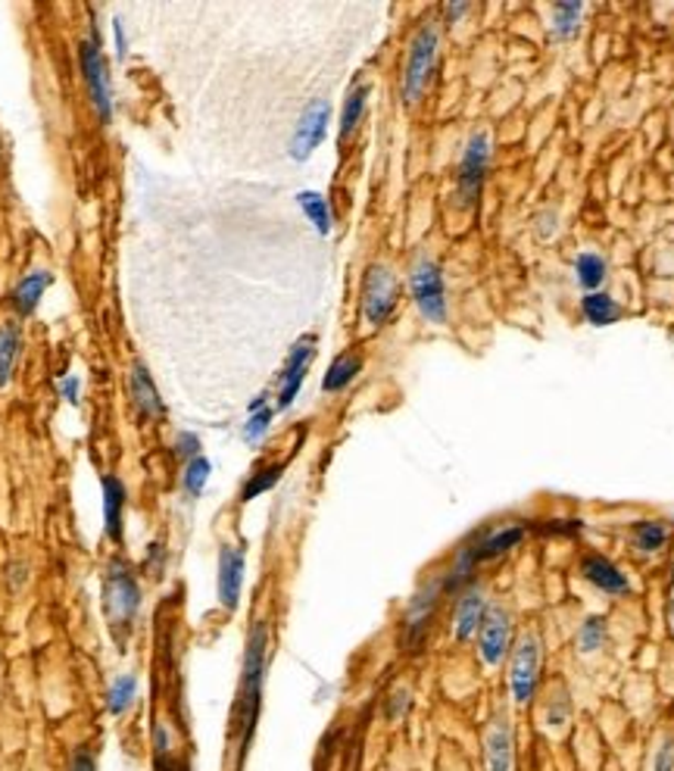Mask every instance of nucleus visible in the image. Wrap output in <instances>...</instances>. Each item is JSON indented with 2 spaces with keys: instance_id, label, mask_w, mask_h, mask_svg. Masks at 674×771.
<instances>
[{
  "instance_id": "obj_1",
  "label": "nucleus",
  "mask_w": 674,
  "mask_h": 771,
  "mask_svg": "<svg viewBox=\"0 0 674 771\" xmlns=\"http://www.w3.org/2000/svg\"><path fill=\"white\" fill-rule=\"evenodd\" d=\"M266 656H269V625L256 621L247 637L244 650V665H241V684H237V700H234V737H237V759L251 750L256 718L263 706V681H266Z\"/></svg>"
},
{
  "instance_id": "obj_2",
  "label": "nucleus",
  "mask_w": 674,
  "mask_h": 771,
  "mask_svg": "<svg viewBox=\"0 0 674 771\" xmlns=\"http://www.w3.org/2000/svg\"><path fill=\"white\" fill-rule=\"evenodd\" d=\"M137 613H141V584L132 565L122 557H113L103 572V616L119 643H125Z\"/></svg>"
},
{
  "instance_id": "obj_3",
  "label": "nucleus",
  "mask_w": 674,
  "mask_h": 771,
  "mask_svg": "<svg viewBox=\"0 0 674 771\" xmlns=\"http://www.w3.org/2000/svg\"><path fill=\"white\" fill-rule=\"evenodd\" d=\"M438 47H441V32L434 22H424L422 29L409 41L404 63V100L406 103H419L428 88V81L434 76L438 66Z\"/></svg>"
},
{
  "instance_id": "obj_4",
  "label": "nucleus",
  "mask_w": 674,
  "mask_h": 771,
  "mask_svg": "<svg viewBox=\"0 0 674 771\" xmlns=\"http://www.w3.org/2000/svg\"><path fill=\"white\" fill-rule=\"evenodd\" d=\"M78 69H81L85 88H88V100L95 107L97 119L103 125H110L113 122V85H110V69H107V59H103V47H100L97 32H91V38L78 44Z\"/></svg>"
},
{
  "instance_id": "obj_5",
  "label": "nucleus",
  "mask_w": 674,
  "mask_h": 771,
  "mask_svg": "<svg viewBox=\"0 0 674 771\" xmlns=\"http://www.w3.org/2000/svg\"><path fill=\"white\" fill-rule=\"evenodd\" d=\"M409 290L412 300L428 322L443 326L446 322V288H443V272L431 260H419L409 272Z\"/></svg>"
},
{
  "instance_id": "obj_6",
  "label": "nucleus",
  "mask_w": 674,
  "mask_h": 771,
  "mask_svg": "<svg viewBox=\"0 0 674 771\" xmlns=\"http://www.w3.org/2000/svg\"><path fill=\"white\" fill-rule=\"evenodd\" d=\"M400 300V282L387 266H368L363 278V319L368 326H385Z\"/></svg>"
},
{
  "instance_id": "obj_7",
  "label": "nucleus",
  "mask_w": 674,
  "mask_h": 771,
  "mask_svg": "<svg viewBox=\"0 0 674 771\" xmlns=\"http://www.w3.org/2000/svg\"><path fill=\"white\" fill-rule=\"evenodd\" d=\"M540 684V637L534 631L519 637L516 650H512V672H509V687L512 700L519 706H528L538 696Z\"/></svg>"
},
{
  "instance_id": "obj_8",
  "label": "nucleus",
  "mask_w": 674,
  "mask_h": 771,
  "mask_svg": "<svg viewBox=\"0 0 674 771\" xmlns=\"http://www.w3.org/2000/svg\"><path fill=\"white\" fill-rule=\"evenodd\" d=\"M487 166H490V141L484 132L468 137V147H465L463 163H460V175H456V197H460V207H472L475 197L482 191L484 175H487Z\"/></svg>"
},
{
  "instance_id": "obj_9",
  "label": "nucleus",
  "mask_w": 674,
  "mask_h": 771,
  "mask_svg": "<svg viewBox=\"0 0 674 771\" xmlns=\"http://www.w3.org/2000/svg\"><path fill=\"white\" fill-rule=\"evenodd\" d=\"M443 597V579H434L424 584L422 591L416 597L409 599L404 616V647L406 650H419L428 637V628H431V618H434V609Z\"/></svg>"
},
{
  "instance_id": "obj_10",
  "label": "nucleus",
  "mask_w": 674,
  "mask_h": 771,
  "mask_svg": "<svg viewBox=\"0 0 674 771\" xmlns=\"http://www.w3.org/2000/svg\"><path fill=\"white\" fill-rule=\"evenodd\" d=\"M512 650V613L502 606H490L478 628V653L484 665H500Z\"/></svg>"
},
{
  "instance_id": "obj_11",
  "label": "nucleus",
  "mask_w": 674,
  "mask_h": 771,
  "mask_svg": "<svg viewBox=\"0 0 674 771\" xmlns=\"http://www.w3.org/2000/svg\"><path fill=\"white\" fill-rule=\"evenodd\" d=\"M244 572H247V553L244 547L225 543L219 550V575H216V594H219V606L234 613L241 603V591H244Z\"/></svg>"
},
{
  "instance_id": "obj_12",
  "label": "nucleus",
  "mask_w": 674,
  "mask_h": 771,
  "mask_svg": "<svg viewBox=\"0 0 674 771\" xmlns=\"http://www.w3.org/2000/svg\"><path fill=\"white\" fill-rule=\"evenodd\" d=\"M328 119H331V103L328 100H312L307 110H303V117L297 122V132L290 137V156L297 163L309 159L312 151L325 141Z\"/></svg>"
},
{
  "instance_id": "obj_13",
  "label": "nucleus",
  "mask_w": 674,
  "mask_h": 771,
  "mask_svg": "<svg viewBox=\"0 0 674 771\" xmlns=\"http://www.w3.org/2000/svg\"><path fill=\"white\" fill-rule=\"evenodd\" d=\"M312 356H316V334H307V338H300V341L294 344V350H290V356H288V366H285V372H281L278 409H288V406L297 400V394H300V387H303V378H307V368L309 363H312Z\"/></svg>"
},
{
  "instance_id": "obj_14",
  "label": "nucleus",
  "mask_w": 674,
  "mask_h": 771,
  "mask_svg": "<svg viewBox=\"0 0 674 771\" xmlns=\"http://www.w3.org/2000/svg\"><path fill=\"white\" fill-rule=\"evenodd\" d=\"M484 766L487 771H512L516 766V737L506 715L494 718L484 731Z\"/></svg>"
},
{
  "instance_id": "obj_15",
  "label": "nucleus",
  "mask_w": 674,
  "mask_h": 771,
  "mask_svg": "<svg viewBox=\"0 0 674 771\" xmlns=\"http://www.w3.org/2000/svg\"><path fill=\"white\" fill-rule=\"evenodd\" d=\"M100 491H103V531H107V540L122 543L125 540V503H129L125 482L119 475H103Z\"/></svg>"
},
{
  "instance_id": "obj_16",
  "label": "nucleus",
  "mask_w": 674,
  "mask_h": 771,
  "mask_svg": "<svg viewBox=\"0 0 674 771\" xmlns=\"http://www.w3.org/2000/svg\"><path fill=\"white\" fill-rule=\"evenodd\" d=\"M129 397H132V406H135V412L144 422H154V419L166 416V404H163V397L156 390L151 368L144 363H135L132 372H129Z\"/></svg>"
},
{
  "instance_id": "obj_17",
  "label": "nucleus",
  "mask_w": 674,
  "mask_h": 771,
  "mask_svg": "<svg viewBox=\"0 0 674 771\" xmlns=\"http://www.w3.org/2000/svg\"><path fill=\"white\" fill-rule=\"evenodd\" d=\"M487 609H490V606H487V597H484L482 587L468 584L463 594H460V599H456V609H453V637H456L460 643L472 640V637L478 635Z\"/></svg>"
},
{
  "instance_id": "obj_18",
  "label": "nucleus",
  "mask_w": 674,
  "mask_h": 771,
  "mask_svg": "<svg viewBox=\"0 0 674 771\" xmlns=\"http://www.w3.org/2000/svg\"><path fill=\"white\" fill-rule=\"evenodd\" d=\"M581 575L609 597H628L631 594V581L625 579V572L618 569L616 562L599 557V553H587L581 560Z\"/></svg>"
},
{
  "instance_id": "obj_19",
  "label": "nucleus",
  "mask_w": 674,
  "mask_h": 771,
  "mask_svg": "<svg viewBox=\"0 0 674 771\" xmlns=\"http://www.w3.org/2000/svg\"><path fill=\"white\" fill-rule=\"evenodd\" d=\"M51 285H54V272L51 269H29L25 275H22L20 282L13 285V290H10V309H13L20 319L35 316L41 297L47 294V288H51Z\"/></svg>"
},
{
  "instance_id": "obj_20",
  "label": "nucleus",
  "mask_w": 674,
  "mask_h": 771,
  "mask_svg": "<svg viewBox=\"0 0 674 771\" xmlns=\"http://www.w3.org/2000/svg\"><path fill=\"white\" fill-rule=\"evenodd\" d=\"M521 540H524V528L521 525H506V528H497L490 535H482L475 543H468V553H472L475 562L500 560L502 553L516 550Z\"/></svg>"
},
{
  "instance_id": "obj_21",
  "label": "nucleus",
  "mask_w": 674,
  "mask_h": 771,
  "mask_svg": "<svg viewBox=\"0 0 674 771\" xmlns=\"http://www.w3.org/2000/svg\"><path fill=\"white\" fill-rule=\"evenodd\" d=\"M22 348H25V334H22L20 322H13V319L0 322V390L13 382Z\"/></svg>"
},
{
  "instance_id": "obj_22",
  "label": "nucleus",
  "mask_w": 674,
  "mask_h": 771,
  "mask_svg": "<svg viewBox=\"0 0 674 771\" xmlns=\"http://www.w3.org/2000/svg\"><path fill=\"white\" fill-rule=\"evenodd\" d=\"M137 700V675L135 672H125V675L113 678L110 691H107V713L113 718H122L129 715V709L135 706Z\"/></svg>"
},
{
  "instance_id": "obj_23",
  "label": "nucleus",
  "mask_w": 674,
  "mask_h": 771,
  "mask_svg": "<svg viewBox=\"0 0 674 771\" xmlns=\"http://www.w3.org/2000/svg\"><path fill=\"white\" fill-rule=\"evenodd\" d=\"M360 368H363V360H360L356 353H341V356L328 366L325 378H322V390H325V394L344 390V387L360 375Z\"/></svg>"
},
{
  "instance_id": "obj_24",
  "label": "nucleus",
  "mask_w": 674,
  "mask_h": 771,
  "mask_svg": "<svg viewBox=\"0 0 674 771\" xmlns=\"http://www.w3.org/2000/svg\"><path fill=\"white\" fill-rule=\"evenodd\" d=\"M368 95H372V88H368L366 81H360V85H356V88L347 95V100H344V113H341V141H347V137L356 132V125L363 122Z\"/></svg>"
},
{
  "instance_id": "obj_25",
  "label": "nucleus",
  "mask_w": 674,
  "mask_h": 771,
  "mask_svg": "<svg viewBox=\"0 0 674 771\" xmlns=\"http://www.w3.org/2000/svg\"><path fill=\"white\" fill-rule=\"evenodd\" d=\"M631 535H634V547L640 553H655L669 543V525L655 519H640Z\"/></svg>"
},
{
  "instance_id": "obj_26",
  "label": "nucleus",
  "mask_w": 674,
  "mask_h": 771,
  "mask_svg": "<svg viewBox=\"0 0 674 771\" xmlns=\"http://www.w3.org/2000/svg\"><path fill=\"white\" fill-rule=\"evenodd\" d=\"M581 309H584L587 322H594V326H612V322H618V316H621V307L609 294H587Z\"/></svg>"
},
{
  "instance_id": "obj_27",
  "label": "nucleus",
  "mask_w": 674,
  "mask_h": 771,
  "mask_svg": "<svg viewBox=\"0 0 674 771\" xmlns=\"http://www.w3.org/2000/svg\"><path fill=\"white\" fill-rule=\"evenodd\" d=\"M297 203H300V210L307 212L309 222L316 225V232L319 234L331 232V225H334V216H331V207H328V200L322 197V194L303 191L300 197H297Z\"/></svg>"
},
{
  "instance_id": "obj_28",
  "label": "nucleus",
  "mask_w": 674,
  "mask_h": 771,
  "mask_svg": "<svg viewBox=\"0 0 674 771\" xmlns=\"http://www.w3.org/2000/svg\"><path fill=\"white\" fill-rule=\"evenodd\" d=\"M281 472H285V463H272V465H263V469H256L251 482L241 487V503H251L256 500V497H263L266 491H272L275 484L281 482Z\"/></svg>"
},
{
  "instance_id": "obj_29",
  "label": "nucleus",
  "mask_w": 674,
  "mask_h": 771,
  "mask_svg": "<svg viewBox=\"0 0 674 771\" xmlns=\"http://www.w3.org/2000/svg\"><path fill=\"white\" fill-rule=\"evenodd\" d=\"M210 472H212V463L200 453V456H194V460H188L185 463V472H181V491L191 497V500H197L200 494H203V487H207V482H210Z\"/></svg>"
},
{
  "instance_id": "obj_30",
  "label": "nucleus",
  "mask_w": 674,
  "mask_h": 771,
  "mask_svg": "<svg viewBox=\"0 0 674 771\" xmlns=\"http://www.w3.org/2000/svg\"><path fill=\"white\" fill-rule=\"evenodd\" d=\"M575 269H578V282L587 290L603 285V278H606V263H603V256H597V253H581Z\"/></svg>"
},
{
  "instance_id": "obj_31",
  "label": "nucleus",
  "mask_w": 674,
  "mask_h": 771,
  "mask_svg": "<svg viewBox=\"0 0 674 771\" xmlns=\"http://www.w3.org/2000/svg\"><path fill=\"white\" fill-rule=\"evenodd\" d=\"M603 643H606V618H587L578 628V650L581 653H597Z\"/></svg>"
},
{
  "instance_id": "obj_32",
  "label": "nucleus",
  "mask_w": 674,
  "mask_h": 771,
  "mask_svg": "<svg viewBox=\"0 0 674 771\" xmlns=\"http://www.w3.org/2000/svg\"><path fill=\"white\" fill-rule=\"evenodd\" d=\"M272 419H275V409H272V406H263V409L251 412V419L244 422V441H247V444H259V441L269 434Z\"/></svg>"
},
{
  "instance_id": "obj_33",
  "label": "nucleus",
  "mask_w": 674,
  "mask_h": 771,
  "mask_svg": "<svg viewBox=\"0 0 674 771\" xmlns=\"http://www.w3.org/2000/svg\"><path fill=\"white\" fill-rule=\"evenodd\" d=\"M568 713H572V700H568V694L562 691V687H556V691H550V700H546V725L553 728V725H565L568 722Z\"/></svg>"
},
{
  "instance_id": "obj_34",
  "label": "nucleus",
  "mask_w": 674,
  "mask_h": 771,
  "mask_svg": "<svg viewBox=\"0 0 674 771\" xmlns=\"http://www.w3.org/2000/svg\"><path fill=\"white\" fill-rule=\"evenodd\" d=\"M581 10H584L581 3H556V7H553V13H556V32L562 38H568V35L578 32Z\"/></svg>"
},
{
  "instance_id": "obj_35",
  "label": "nucleus",
  "mask_w": 674,
  "mask_h": 771,
  "mask_svg": "<svg viewBox=\"0 0 674 771\" xmlns=\"http://www.w3.org/2000/svg\"><path fill=\"white\" fill-rule=\"evenodd\" d=\"M409 706H412V696H409V691H406V687L394 691L390 700H387V718H390V722H400V718L409 713Z\"/></svg>"
},
{
  "instance_id": "obj_36",
  "label": "nucleus",
  "mask_w": 674,
  "mask_h": 771,
  "mask_svg": "<svg viewBox=\"0 0 674 771\" xmlns=\"http://www.w3.org/2000/svg\"><path fill=\"white\" fill-rule=\"evenodd\" d=\"M66 771H97L95 750H88V747H76V750L69 752V766H66Z\"/></svg>"
},
{
  "instance_id": "obj_37",
  "label": "nucleus",
  "mask_w": 674,
  "mask_h": 771,
  "mask_svg": "<svg viewBox=\"0 0 674 771\" xmlns=\"http://www.w3.org/2000/svg\"><path fill=\"white\" fill-rule=\"evenodd\" d=\"M163 565H166V547H163V543H151V547H147V557L141 562V569L151 572L154 579H159Z\"/></svg>"
},
{
  "instance_id": "obj_38",
  "label": "nucleus",
  "mask_w": 674,
  "mask_h": 771,
  "mask_svg": "<svg viewBox=\"0 0 674 771\" xmlns=\"http://www.w3.org/2000/svg\"><path fill=\"white\" fill-rule=\"evenodd\" d=\"M175 453L188 463V460H194V456H200V438L197 434H191V431H181L178 438H175Z\"/></svg>"
},
{
  "instance_id": "obj_39",
  "label": "nucleus",
  "mask_w": 674,
  "mask_h": 771,
  "mask_svg": "<svg viewBox=\"0 0 674 771\" xmlns=\"http://www.w3.org/2000/svg\"><path fill=\"white\" fill-rule=\"evenodd\" d=\"M57 390L66 404H73V406L81 404V378H78V375H63V378H59Z\"/></svg>"
},
{
  "instance_id": "obj_40",
  "label": "nucleus",
  "mask_w": 674,
  "mask_h": 771,
  "mask_svg": "<svg viewBox=\"0 0 674 771\" xmlns=\"http://www.w3.org/2000/svg\"><path fill=\"white\" fill-rule=\"evenodd\" d=\"M653 771H674V737L662 740L653 752Z\"/></svg>"
},
{
  "instance_id": "obj_41",
  "label": "nucleus",
  "mask_w": 674,
  "mask_h": 771,
  "mask_svg": "<svg viewBox=\"0 0 674 771\" xmlns=\"http://www.w3.org/2000/svg\"><path fill=\"white\" fill-rule=\"evenodd\" d=\"M154 771H188V762L173 750L154 752Z\"/></svg>"
},
{
  "instance_id": "obj_42",
  "label": "nucleus",
  "mask_w": 674,
  "mask_h": 771,
  "mask_svg": "<svg viewBox=\"0 0 674 771\" xmlns=\"http://www.w3.org/2000/svg\"><path fill=\"white\" fill-rule=\"evenodd\" d=\"M25 581H29V562H10L7 565V587L16 594L25 587Z\"/></svg>"
},
{
  "instance_id": "obj_43",
  "label": "nucleus",
  "mask_w": 674,
  "mask_h": 771,
  "mask_svg": "<svg viewBox=\"0 0 674 771\" xmlns=\"http://www.w3.org/2000/svg\"><path fill=\"white\" fill-rule=\"evenodd\" d=\"M543 535H578L581 521L578 519H550L546 525H540Z\"/></svg>"
},
{
  "instance_id": "obj_44",
  "label": "nucleus",
  "mask_w": 674,
  "mask_h": 771,
  "mask_svg": "<svg viewBox=\"0 0 674 771\" xmlns=\"http://www.w3.org/2000/svg\"><path fill=\"white\" fill-rule=\"evenodd\" d=\"M113 44H117V57H125L129 54V41H125V25L119 20H113Z\"/></svg>"
},
{
  "instance_id": "obj_45",
  "label": "nucleus",
  "mask_w": 674,
  "mask_h": 771,
  "mask_svg": "<svg viewBox=\"0 0 674 771\" xmlns=\"http://www.w3.org/2000/svg\"><path fill=\"white\" fill-rule=\"evenodd\" d=\"M468 10H472L468 3H446V7H443V13H446V20L450 22H456L460 16H465Z\"/></svg>"
},
{
  "instance_id": "obj_46",
  "label": "nucleus",
  "mask_w": 674,
  "mask_h": 771,
  "mask_svg": "<svg viewBox=\"0 0 674 771\" xmlns=\"http://www.w3.org/2000/svg\"><path fill=\"white\" fill-rule=\"evenodd\" d=\"M669 621H672V631H674V599H672V609H669Z\"/></svg>"
},
{
  "instance_id": "obj_47",
  "label": "nucleus",
  "mask_w": 674,
  "mask_h": 771,
  "mask_svg": "<svg viewBox=\"0 0 674 771\" xmlns=\"http://www.w3.org/2000/svg\"><path fill=\"white\" fill-rule=\"evenodd\" d=\"M672 584H674V572H672Z\"/></svg>"
}]
</instances>
